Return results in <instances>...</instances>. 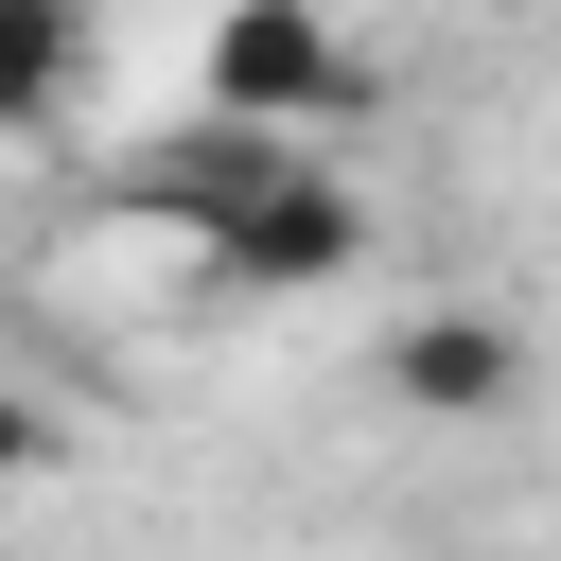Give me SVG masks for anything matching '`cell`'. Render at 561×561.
Listing matches in <instances>:
<instances>
[{"label":"cell","mask_w":561,"mask_h":561,"mask_svg":"<svg viewBox=\"0 0 561 561\" xmlns=\"http://www.w3.org/2000/svg\"><path fill=\"white\" fill-rule=\"evenodd\" d=\"M368 263V193L298 140V158H263L245 175V210L210 228V280H245V298H316V280H351Z\"/></svg>","instance_id":"6da1fadb"},{"label":"cell","mask_w":561,"mask_h":561,"mask_svg":"<svg viewBox=\"0 0 561 561\" xmlns=\"http://www.w3.org/2000/svg\"><path fill=\"white\" fill-rule=\"evenodd\" d=\"M210 105L263 123V140H316V123L351 105V35H333V0H228V18H210Z\"/></svg>","instance_id":"7a4b0ae2"},{"label":"cell","mask_w":561,"mask_h":561,"mask_svg":"<svg viewBox=\"0 0 561 561\" xmlns=\"http://www.w3.org/2000/svg\"><path fill=\"white\" fill-rule=\"evenodd\" d=\"M386 403L473 438V421H508V403H526V333H508V316H473V298H421V316L386 333Z\"/></svg>","instance_id":"3957f363"},{"label":"cell","mask_w":561,"mask_h":561,"mask_svg":"<svg viewBox=\"0 0 561 561\" xmlns=\"http://www.w3.org/2000/svg\"><path fill=\"white\" fill-rule=\"evenodd\" d=\"M70 70H88L70 0H0V123H18V140H35V123H70Z\"/></svg>","instance_id":"277c9868"}]
</instances>
